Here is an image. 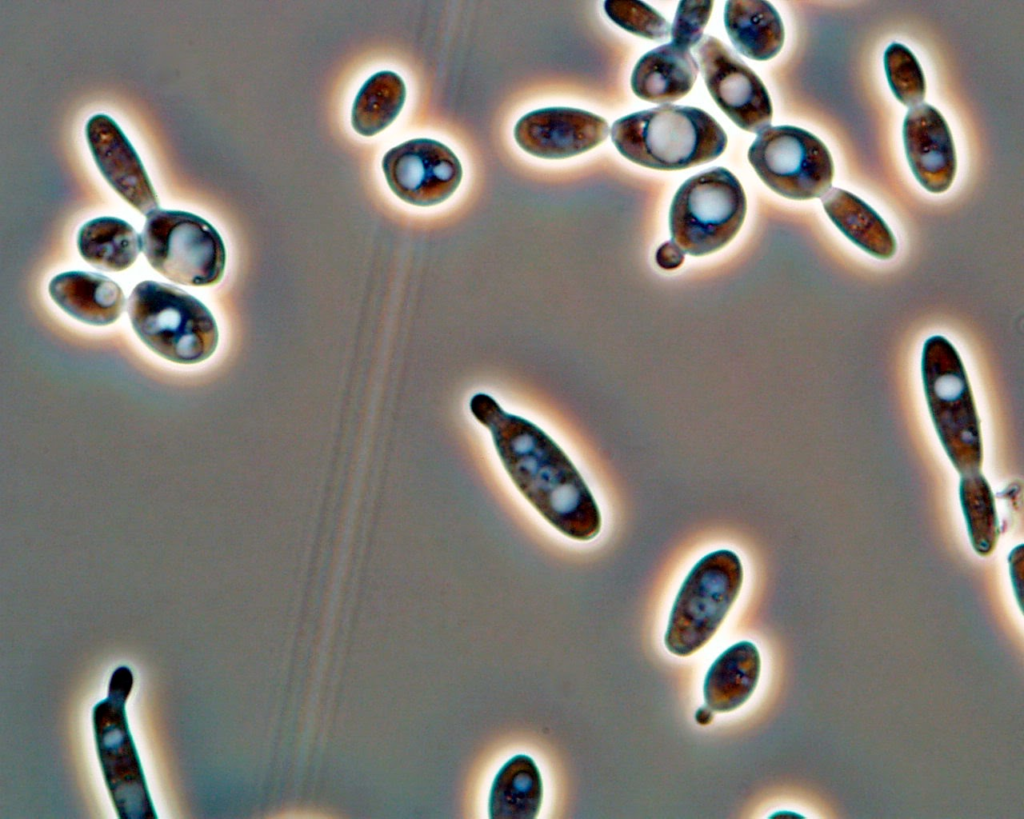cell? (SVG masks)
<instances>
[{
    "label": "cell",
    "mask_w": 1024,
    "mask_h": 819,
    "mask_svg": "<svg viewBox=\"0 0 1024 819\" xmlns=\"http://www.w3.org/2000/svg\"><path fill=\"white\" fill-rule=\"evenodd\" d=\"M469 410L490 432L518 492L550 526L580 542L599 535V505L576 465L549 434L531 420L505 411L487 393L474 394Z\"/></svg>",
    "instance_id": "obj_1"
},
{
    "label": "cell",
    "mask_w": 1024,
    "mask_h": 819,
    "mask_svg": "<svg viewBox=\"0 0 1024 819\" xmlns=\"http://www.w3.org/2000/svg\"><path fill=\"white\" fill-rule=\"evenodd\" d=\"M628 160L656 170H682L713 161L727 146V135L707 112L664 104L616 120L610 130Z\"/></svg>",
    "instance_id": "obj_2"
},
{
    "label": "cell",
    "mask_w": 1024,
    "mask_h": 819,
    "mask_svg": "<svg viewBox=\"0 0 1024 819\" xmlns=\"http://www.w3.org/2000/svg\"><path fill=\"white\" fill-rule=\"evenodd\" d=\"M921 377L927 407L940 442L961 475L980 472V421L962 358L942 335L923 344Z\"/></svg>",
    "instance_id": "obj_3"
},
{
    "label": "cell",
    "mask_w": 1024,
    "mask_h": 819,
    "mask_svg": "<svg viewBox=\"0 0 1024 819\" xmlns=\"http://www.w3.org/2000/svg\"><path fill=\"white\" fill-rule=\"evenodd\" d=\"M128 314L139 339L166 360L196 364L218 346V326L210 310L173 285L140 282L128 299Z\"/></svg>",
    "instance_id": "obj_4"
},
{
    "label": "cell",
    "mask_w": 1024,
    "mask_h": 819,
    "mask_svg": "<svg viewBox=\"0 0 1024 819\" xmlns=\"http://www.w3.org/2000/svg\"><path fill=\"white\" fill-rule=\"evenodd\" d=\"M745 571L740 556L720 548L690 568L674 599L664 636L666 649L687 657L715 635L737 601Z\"/></svg>",
    "instance_id": "obj_5"
},
{
    "label": "cell",
    "mask_w": 1024,
    "mask_h": 819,
    "mask_svg": "<svg viewBox=\"0 0 1024 819\" xmlns=\"http://www.w3.org/2000/svg\"><path fill=\"white\" fill-rule=\"evenodd\" d=\"M747 201L739 180L715 167L687 179L669 211L671 242L691 256L714 253L730 243L746 215Z\"/></svg>",
    "instance_id": "obj_6"
},
{
    "label": "cell",
    "mask_w": 1024,
    "mask_h": 819,
    "mask_svg": "<svg viewBox=\"0 0 1024 819\" xmlns=\"http://www.w3.org/2000/svg\"><path fill=\"white\" fill-rule=\"evenodd\" d=\"M146 217L142 250L158 273L188 286H212L222 279L225 244L208 221L180 210L158 209Z\"/></svg>",
    "instance_id": "obj_7"
},
{
    "label": "cell",
    "mask_w": 1024,
    "mask_h": 819,
    "mask_svg": "<svg viewBox=\"0 0 1024 819\" xmlns=\"http://www.w3.org/2000/svg\"><path fill=\"white\" fill-rule=\"evenodd\" d=\"M748 159L760 179L793 200L821 198L832 186L834 164L826 145L799 127H767L758 133Z\"/></svg>",
    "instance_id": "obj_8"
},
{
    "label": "cell",
    "mask_w": 1024,
    "mask_h": 819,
    "mask_svg": "<svg viewBox=\"0 0 1024 819\" xmlns=\"http://www.w3.org/2000/svg\"><path fill=\"white\" fill-rule=\"evenodd\" d=\"M694 54L713 100L738 127L759 133L770 125L773 109L766 87L731 49L705 35Z\"/></svg>",
    "instance_id": "obj_9"
},
{
    "label": "cell",
    "mask_w": 1024,
    "mask_h": 819,
    "mask_svg": "<svg viewBox=\"0 0 1024 819\" xmlns=\"http://www.w3.org/2000/svg\"><path fill=\"white\" fill-rule=\"evenodd\" d=\"M381 167L391 191L402 201L420 207L447 200L463 176L454 152L429 138L411 139L391 148L384 154Z\"/></svg>",
    "instance_id": "obj_10"
},
{
    "label": "cell",
    "mask_w": 1024,
    "mask_h": 819,
    "mask_svg": "<svg viewBox=\"0 0 1024 819\" xmlns=\"http://www.w3.org/2000/svg\"><path fill=\"white\" fill-rule=\"evenodd\" d=\"M609 134L607 121L588 111L548 107L522 116L514 138L525 152L544 159H564L601 144Z\"/></svg>",
    "instance_id": "obj_11"
},
{
    "label": "cell",
    "mask_w": 1024,
    "mask_h": 819,
    "mask_svg": "<svg viewBox=\"0 0 1024 819\" xmlns=\"http://www.w3.org/2000/svg\"><path fill=\"white\" fill-rule=\"evenodd\" d=\"M85 136L100 173L133 208L143 215L159 209V201L145 167L120 126L106 114L93 115Z\"/></svg>",
    "instance_id": "obj_12"
},
{
    "label": "cell",
    "mask_w": 1024,
    "mask_h": 819,
    "mask_svg": "<svg viewBox=\"0 0 1024 819\" xmlns=\"http://www.w3.org/2000/svg\"><path fill=\"white\" fill-rule=\"evenodd\" d=\"M902 135L906 158L917 181L931 193L948 190L956 174L957 158L942 114L927 103L910 108Z\"/></svg>",
    "instance_id": "obj_13"
},
{
    "label": "cell",
    "mask_w": 1024,
    "mask_h": 819,
    "mask_svg": "<svg viewBox=\"0 0 1024 819\" xmlns=\"http://www.w3.org/2000/svg\"><path fill=\"white\" fill-rule=\"evenodd\" d=\"M49 294L68 315L94 326L114 323L125 306L124 293L116 282L90 272L68 271L55 276Z\"/></svg>",
    "instance_id": "obj_14"
},
{
    "label": "cell",
    "mask_w": 1024,
    "mask_h": 819,
    "mask_svg": "<svg viewBox=\"0 0 1024 819\" xmlns=\"http://www.w3.org/2000/svg\"><path fill=\"white\" fill-rule=\"evenodd\" d=\"M698 71V63L688 49L664 44L639 59L632 72L631 87L642 100L669 103L692 89Z\"/></svg>",
    "instance_id": "obj_15"
},
{
    "label": "cell",
    "mask_w": 1024,
    "mask_h": 819,
    "mask_svg": "<svg viewBox=\"0 0 1024 819\" xmlns=\"http://www.w3.org/2000/svg\"><path fill=\"white\" fill-rule=\"evenodd\" d=\"M761 672V658L750 641H739L711 664L703 683L705 705L715 712L741 707L753 694Z\"/></svg>",
    "instance_id": "obj_16"
},
{
    "label": "cell",
    "mask_w": 1024,
    "mask_h": 819,
    "mask_svg": "<svg viewBox=\"0 0 1024 819\" xmlns=\"http://www.w3.org/2000/svg\"><path fill=\"white\" fill-rule=\"evenodd\" d=\"M821 202L832 223L854 245L879 260L894 257L897 242L893 232L866 202L840 188H830Z\"/></svg>",
    "instance_id": "obj_17"
},
{
    "label": "cell",
    "mask_w": 1024,
    "mask_h": 819,
    "mask_svg": "<svg viewBox=\"0 0 1024 819\" xmlns=\"http://www.w3.org/2000/svg\"><path fill=\"white\" fill-rule=\"evenodd\" d=\"M724 24L734 47L753 60H769L783 46L784 26L768 1H727Z\"/></svg>",
    "instance_id": "obj_18"
},
{
    "label": "cell",
    "mask_w": 1024,
    "mask_h": 819,
    "mask_svg": "<svg viewBox=\"0 0 1024 819\" xmlns=\"http://www.w3.org/2000/svg\"><path fill=\"white\" fill-rule=\"evenodd\" d=\"M543 782L534 760L524 754L510 758L498 771L489 796V817L532 819L542 805Z\"/></svg>",
    "instance_id": "obj_19"
},
{
    "label": "cell",
    "mask_w": 1024,
    "mask_h": 819,
    "mask_svg": "<svg viewBox=\"0 0 1024 819\" xmlns=\"http://www.w3.org/2000/svg\"><path fill=\"white\" fill-rule=\"evenodd\" d=\"M77 246L86 262L108 272L129 268L142 249L141 237L135 229L116 217L86 222L78 232Z\"/></svg>",
    "instance_id": "obj_20"
},
{
    "label": "cell",
    "mask_w": 1024,
    "mask_h": 819,
    "mask_svg": "<svg viewBox=\"0 0 1024 819\" xmlns=\"http://www.w3.org/2000/svg\"><path fill=\"white\" fill-rule=\"evenodd\" d=\"M406 99L403 79L393 71H379L359 89L351 109V125L371 137L387 128L401 112Z\"/></svg>",
    "instance_id": "obj_21"
},
{
    "label": "cell",
    "mask_w": 1024,
    "mask_h": 819,
    "mask_svg": "<svg viewBox=\"0 0 1024 819\" xmlns=\"http://www.w3.org/2000/svg\"><path fill=\"white\" fill-rule=\"evenodd\" d=\"M959 497L970 542L981 556L989 555L998 538V519L992 490L980 472L962 475Z\"/></svg>",
    "instance_id": "obj_22"
},
{
    "label": "cell",
    "mask_w": 1024,
    "mask_h": 819,
    "mask_svg": "<svg viewBox=\"0 0 1024 819\" xmlns=\"http://www.w3.org/2000/svg\"><path fill=\"white\" fill-rule=\"evenodd\" d=\"M883 62L888 84L896 99L909 108L921 104L926 95V81L911 50L894 42L886 48Z\"/></svg>",
    "instance_id": "obj_23"
},
{
    "label": "cell",
    "mask_w": 1024,
    "mask_h": 819,
    "mask_svg": "<svg viewBox=\"0 0 1024 819\" xmlns=\"http://www.w3.org/2000/svg\"><path fill=\"white\" fill-rule=\"evenodd\" d=\"M607 16L626 31L647 39H663L670 24L655 9L641 1H605Z\"/></svg>",
    "instance_id": "obj_24"
},
{
    "label": "cell",
    "mask_w": 1024,
    "mask_h": 819,
    "mask_svg": "<svg viewBox=\"0 0 1024 819\" xmlns=\"http://www.w3.org/2000/svg\"><path fill=\"white\" fill-rule=\"evenodd\" d=\"M712 7V1H680L670 26L671 43L688 50L695 47L703 37Z\"/></svg>",
    "instance_id": "obj_25"
},
{
    "label": "cell",
    "mask_w": 1024,
    "mask_h": 819,
    "mask_svg": "<svg viewBox=\"0 0 1024 819\" xmlns=\"http://www.w3.org/2000/svg\"><path fill=\"white\" fill-rule=\"evenodd\" d=\"M683 260L684 252L671 241L661 245L656 253V261L664 269L677 268Z\"/></svg>",
    "instance_id": "obj_26"
},
{
    "label": "cell",
    "mask_w": 1024,
    "mask_h": 819,
    "mask_svg": "<svg viewBox=\"0 0 1024 819\" xmlns=\"http://www.w3.org/2000/svg\"><path fill=\"white\" fill-rule=\"evenodd\" d=\"M713 712L714 711L712 709H710L708 706L704 705V706L698 708L697 711L695 712V716H694L695 717V721L699 725H708V724H710L712 722V720L714 718Z\"/></svg>",
    "instance_id": "obj_27"
}]
</instances>
